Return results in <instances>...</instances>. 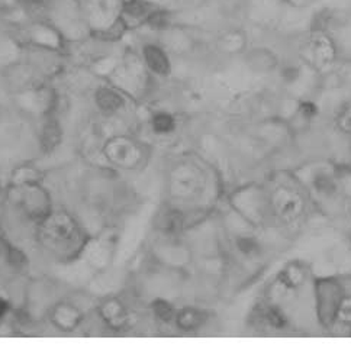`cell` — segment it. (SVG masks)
<instances>
[{
	"label": "cell",
	"mask_w": 351,
	"mask_h": 355,
	"mask_svg": "<svg viewBox=\"0 0 351 355\" xmlns=\"http://www.w3.org/2000/svg\"><path fill=\"white\" fill-rule=\"evenodd\" d=\"M302 57L308 66L321 70L332 66V62L337 58V45L327 31L318 29L311 32L303 42Z\"/></svg>",
	"instance_id": "6da1fadb"
},
{
	"label": "cell",
	"mask_w": 351,
	"mask_h": 355,
	"mask_svg": "<svg viewBox=\"0 0 351 355\" xmlns=\"http://www.w3.org/2000/svg\"><path fill=\"white\" fill-rule=\"evenodd\" d=\"M271 207L279 219L291 223L302 215L303 199L291 187H279L271 196Z\"/></svg>",
	"instance_id": "7a4b0ae2"
},
{
	"label": "cell",
	"mask_w": 351,
	"mask_h": 355,
	"mask_svg": "<svg viewBox=\"0 0 351 355\" xmlns=\"http://www.w3.org/2000/svg\"><path fill=\"white\" fill-rule=\"evenodd\" d=\"M144 57H146V61L150 66V69L158 74H167L170 70V62L167 55L160 50L158 46L154 45H147L144 48Z\"/></svg>",
	"instance_id": "3957f363"
},
{
	"label": "cell",
	"mask_w": 351,
	"mask_h": 355,
	"mask_svg": "<svg viewBox=\"0 0 351 355\" xmlns=\"http://www.w3.org/2000/svg\"><path fill=\"white\" fill-rule=\"evenodd\" d=\"M303 277H305V271H303V267L300 264H291L284 268L280 276V283L286 288H295L298 287Z\"/></svg>",
	"instance_id": "277c9868"
},
{
	"label": "cell",
	"mask_w": 351,
	"mask_h": 355,
	"mask_svg": "<svg viewBox=\"0 0 351 355\" xmlns=\"http://www.w3.org/2000/svg\"><path fill=\"white\" fill-rule=\"evenodd\" d=\"M96 101L105 109V110H115L121 106L122 99L119 96L109 89H102L96 94Z\"/></svg>",
	"instance_id": "5b68a950"
},
{
	"label": "cell",
	"mask_w": 351,
	"mask_h": 355,
	"mask_svg": "<svg viewBox=\"0 0 351 355\" xmlns=\"http://www.w3.org/2000/svg\"><path fill=\"white\" fill-rule=\"evenodd\" d=\"M335 324H340L341 328H351V297L343 299L339 311L334 318Z\"/></svg>",
	"instance_id": "8992f818"
},
{
	"label": "cell",
	"mask_w": 351,
	"mask_h": 355,
	"mask_svg": "<svg viewBox=\"0 0 351 355\" xmlns=\"http://www.w3.org/2000/svg\"><path fill=\"white\" fill-rule=\"evenodd\" d=\"M314 187L321 193V195H325V196H329L332 195V191L335 189V182L331 175L328 174H316L314 177V182H312Z\"/></svg>",
	"instance_id": "52a82bcc"
},
{
	"label": "cell",
	"mask_w": 351,
	"mask_h": 355,
	"mask_svg": "<svg viewBox=\"0 0 351 355\" xmlns=\"http://www.w3.org/2000/svg\"><path fill=\"white\" fill-rule=\"evenodd\" d=\"M180 324L185 328H194L202 324V313L194 309H187L180 315Z\"/></svg>",
	"instance_id": "ba28073f"
},
{
	"label": "cell",
	"mask_w": 351,
	"mask_h": 355,
	"mask_svg": "<svg viewBox=\"0 0 351 355\" xmlns=\"http://www.w3.org/2000/svg\"><path fill=\"white\" fill-rule=\"evenodd\" d=\"M337 123L340 126V129L345 134L351 135V103H347L339 114L337 118Z\"/></svg>",
	"instance_id": "9c48e42d"
},
{
	"label": "cell",
	"mask_w": 351,
	"mask_h": 355,
	"mask_svg": "<svg viewBox=\"0 0 351 355\" xmlns=\"http://www.w3.org/2000/svg\"><path fill=\"white\" fill-rule=\"evenodd\" d=\"M267 320H268V324L275 328H283L286 325V318L277 308H271L268 311Z\"/></svg>",
	"instance_id": "30bf717a"
},
{
	"label": "cell",
	"mask_w": 351,
	"mask_h": 355,
	"mask_svg": "<svg viewBox=\"0 0 351 355\" xmlns=\"http://www.w3.org/2000/svg\"><path fill=\"white\" fill-rule=\"evenodd\" d=\"M154 128L158 132H169L173 128V119L167 115H158L154 118Z\"/></svg>",
	"instance_id": "8fae6325"
},
{
	"label": "cell",
	"mask_w": 351,
	"mask_h": 355,
	"mask_svg": "<svg viewBox=\"0 0 351 355\" xmlns=\"http://www.w3.org/2000/svg\"><path fill=\"white\" fill-rule=\"evenodd\" d=\"M299 112H300L303 118L309 119V118H314V116L318 114V107H316V105L312 103V102H303V103L300 105Z\"/></svg>",
	"instance_id": "7c38bea8"
},
{
	"label": "cell",
	"mask_w": 351,
	"mask_h": 355,
	"mask_svg": "<svg viewBox=\"0 0 351 355\" xmlns=\"http://www.w3.org/2000/svg\"><path fill=\"white\" fill-rule=\"evenodd\" d=\"M155 308H157V309H155L157 315H160L163 319H169V318H170L171 309H170L169 304H166V303H157Z\"/></svg>",
	"instance_id": "4fadbf2b"
},
{
	"label": "cell",
	"mask_w": 351,
	"mask_h": 355,
	"mask_svg": "<svg viewBox=\"0 0 351 355\" xmlns=\"http://www.w3.org/2000/svg\"><path fill=\"white\" fill-rule=\"evenodd\" d=\"M6 312V303L3 300H0V316Z\"/></svg>",
	"instance_id": "5bb4252c"
},
{
	"label": "cell",
	"mask_w": 351,
	"mask_h": 355,
	"mask_svg": "<svg viewBox=\"0 0 351 355\" xmlns=\"http://www.w3.org/2000/svg\"><path fill=\"white\" fill-rule=\"evenodd\" d=\"M347 212H348V215L351 216V198H350V200L347 202Z\"/></svg>",
	"instance_id": "9a60e30c"
},
{
	"label": "cell",
	"mask_w": 351,
	"mask_h": 355,
	"mask_svg": "<svg viewBox=\"0 0 351 355\" xmlns=\"http://www.w3.org/2000/svg\"><path fill=\"white\" fill-rule=\"evenodd\" d=\"M34 2H45V0H34Z\"/></svg>",
	"instance_id": "2e32d148"
}]
</instances>
